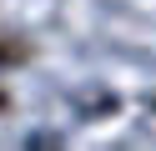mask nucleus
I'll return each instance as SVG.
<instances>
[{"mask_svg": "<svg viewBox=\"0 0 156 151\" xmlns=\"http://www.w3.org/2000/svg\"><path fill=\"white\" fill-rule=\"evenodd\" d=\"M25 60H30V40H25L20 30H0V70L25 66Z\"/></svg>", "mask_w": 156, "mask_h": 151, "instance_id": "1", "label": "nucleus"}, {"mask_svg": "<svg viewBox=\"0 0 156 151\" xmlns=\"http://www.w3.org/2000/svg\"><path fill=\"white\" fill-rule=\"evenodd\" d=\"M5 111H10V91L0 86V116H5Z\"/></svg>", "mask_w": 156, "mask_h": 151, "instance_id": "2", "label": "nucleus"}]
</instances>
